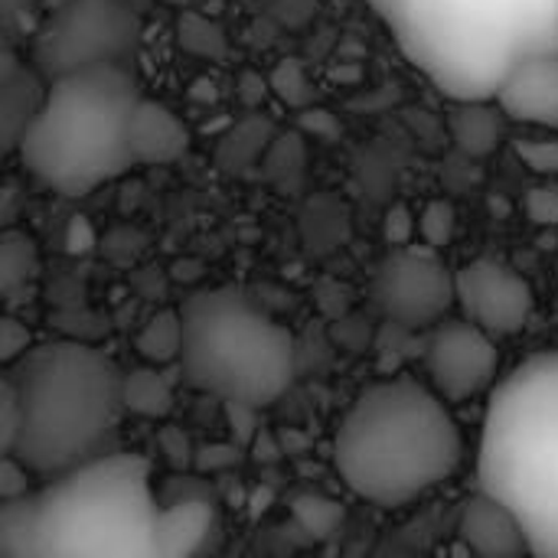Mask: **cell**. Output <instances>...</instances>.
Segmentation results:
<instances>
[{
    "mask_svg": "<svg viewBox=\"0 0 558 558\" xmlns=\"http://www.w3.org/2000/svg\"><path fill=\"white\" fill-rule=\"evenodd\" d=\"M383 232H386V242H389L392 248H405V245H412V239L418 235V219L412 216L409 206L396 203V206L386 213Z\"/></svg>",
    "mask_w": 558,
    "mask_h": 558,
    "instance_id": "4dcf8cb0",
    "label": "cell"
},
{
    "mask_svg": "<svg viewBox=\"0 0 558 558\" xmlns=\"http://www.w3.org/2000/svg\"><path fill=\"white\" fill-rule=\"evenodd\" d=\"M141 92L131 65H92L46 82L20 141L23 167L62 196H85L134 167L128 128Z\"/></svg>",
    "mask_w": 558,
    "mask_h": 558,
    "instance_id": "8992f818",
    "label": "cell"
},
{
    "mask_svg": "<svg viewBox=\"0 0 558 558\" xmlns=\"http://www.w3.org/2000/svg\"><path fill=\"white\" fill-rule=\"evenodd\" d=\"M226 418L232 425V435L239 445H252L255 441V428H258V409H248V405H226Z\"/></svg>",
    "mask_w": 558,
    "mask_h": 558,
    "instance_id": "836d02e7",
    "label": "cell"
},
{
    "mask_svg": "<svg viewBox=\"0 0 558 558\" xmlns=\"http://www.w3.org/2000/svg\"><path fill=\"white\" fill-rule=\"evenodd\" d=\"M458 536L474 558H530L526 536L513 513L484 490L468 497L458 520Z\"/></svg>",
    "mask_w": 558,
    "mask_h": 558,
    "instance_id": "4fadbf2b",
    "label": "cell"
},
{
    "mask_svg": "<svg viewBox=\"0 0 558 558\" xmlns=\"http://www.w3.org/2000/svg\"><path fill=\"white\" fill-rule=\"evenodd\" d=\"M128 144H131L134 167L137 163H173L190 150V131L160 101L137 98L131 128H128Z\"/></svg>",
    "mask_w": 558,
    "mask_h": 558,
    "instance_id": "5bb4252c",
    "label": "cell"
},
{
    "mask_svg": "<svg viewBox=\"0 0 558 558\" xmlns=\"http://www.w3.org/2000/svg\"><path fill=\"white\" fill-rule=\"evenodd\" d=\"M275 88L288 105H307L311 101V85L304 78V69L298 62H281L275 72Z\"/></svg>",
    "mask_w": 558,
    "mask_h": 558,
    "instance_id": "f546056e",
    "label": "cell"
},
{
    "mask_svg": "<svg viewBox=\"0 0 558 558\" xmlns=\"http://www.w3.org/2000/svg\"><path fill=\"white\" fill-rule=\"evenodd\" d=\"M33 350V333L23 320L0 314V366H16Z\"/></svg>",
    "mask_w": 558,
    "mask_h": 558,
    "instance_id": "4316f807",
    "label": "cell"
},
{
    "mask_svg": "<svg viewBox=\"0 0 558 558\" xmlns=\"http://www.w3.org/2000/svg\"><path fill=\"white\" fill-rule=\"evenodd\" d=\"M373 304L402 330L441 324L454 307V271H448L435 248H392L373 275Z\"/></svg>",
    "mask_w": 558,
    "mask_h": 558,
    "instance_id": "9c48e42d",
    "label": "cell"
},
{
    "mask_svg": "<svg viewBox=\"0 0 558 558\" xmlns=\"http://www.w3.org/2000/svg\"><path fill=\"white\" fill-rule=\"evenodd\" d=\"M526 216L536 226H558V190L536 186L526 193Z\"/></svg>",
    "mask_w": 558,
    "mask_h": 558,
    "instance_id": "1f68e13d",
    "label": "cell"
},
{
    "mask_svg": "<svg viewBox=\"0 0 558 558\" xmlns=\"http://www.w3.org/2000/svg\"><path fill=\"white\" fill-rule=\"evenodd\" d=\"M461 454L464 441L451 405L412 376L366 386L333 435L340 481L360 500L389 510L445 484Z\"/></svg>",
    "mask_w": 558,
    "mask_h": 558,
    "instance_id": "7a4b0ae2",
    "label": "cell"
},
{
    "mask_svg": "<svg viewBox=\"0 0 558 558\" xmlns=\"http://www.w3.org/2000/svg\"><path fill=\"white\" fill-rule=\"evenodd\" d=\"M504 118L507 114L490 101H458L448 111V131L468 157H487L504 137Z\"/></svg>",
    "mask_w": 558,
    "mask_h": 558,
    "instance_id": "2e32d148",
    "label": "cell"
},
{
    "mask_svg": "<svg viewBox=\"0 0 558 558\" xmlns=\"http://www.w3.org/2000/svg\"><path fill=\"white\" fill-rule=\"evenodd\" d=\"M517 157L533 170V173H546L558 177V141H517Z\"/></svg>",
    "mask_w": 558,
    "mask_h": 558,
    "instance_id": "f1b7e54d",
    "label": "cell"
},
{
    "mask_svg": "<svg viewBox=\"0 0 558 558\" xmlns=\"http://www.w3.org/2000/svg\"><path fill=\"white\" fill-rule=\"evenodd\" d=\"M454 226H458L454 206L445 203V199H435L418 216V239H422L425 248H435L438 252V248H445L454 239Z\"/></svg>",
    "mask_w": 558,
    "mask_h": 558,
    "instance_id": "603a6c76",
    "label": "cell"
},
{
    "mask_svg": "<svg viewBox=\"0 0 558 558\" xmlns=\"http://www.w3.org/2000/svg\"><path fill=\"white\" fill-rule=\"evenodd\" d=\"M43 88L46 85L36 78V72L26 69H10L7 75H0V157L20 147L26 124L39 108Z\"/></svg>",
    "mask_w": 558,
    "mask_h": 558,
    "instance_id": "9a60e30c",
    "label": "cell"
},
{
    "mask_svg": "<svg viewBox=\"0 0 558 558\" xmlns=\"http://www.w3.org/2000/svg\"><path fill=\"white\" fill-rule=\"evenodd\" d=\"M33 487V471L16 454H0V504H23Z\"/></svg>",
    "mask_w": 558,
    "mask_h": 558,
    "instance_id": "d4e9b609",
    "label": "cell"
},
{
    "mask_svg": "<svg viewBox=\"0 0 558 558\" xmlns=\"http://www.w3.org/2000/svg\"><path fill=\"white\" fill-rule=\"evenodd\" d=\"M16 213H20L16 193H13L10 186H0V232H7V229L13 226Z\"/></svg>",
    "mask_w": 558,
    "mask_h": 558,
    "instance_id": "e575fe53",
    "label": "cell"
},
{
    "mask_svg": "<svg viewBox=\"0 0 558 558\" xmlns=\"http://www.w3.org/2000/svg\"><path fill=\"white\" fill-rule=\"evenodd\" d=\"M36 271H39L36 242L16 229L0 232V298L26 288L36 278Z\"/></svg>",
    "mask_w": 558,
    "mask_h": 558,
    "instance_id": "ffe728a7",
    "label": "cell"
},
{
    "mask_svg": "<svg viewBox=\"0 0 558 558\" xmlns=\"http://www.w3.org/2000/svg\"><path fill=\"white\" fill-rule=\"evenodd\" d=\"M239 461V448L235 445H206V448H196V458H193V468L196 471H222V468H232Z\"/></svg>",
    "mask_w": 558,
    "mask_h": 558,
    "instance_id": "d6a6232c",
    "label": "cell"
},
{
    "mask_svg": "<svg viewBox=\"0 0 558 558\" xmlns=\"http://www.w3.org/2000/svg\"><path fill=\"white\" fill-rule=\"evenodd\" d=\"M477 481L513 513L530 558H558V350L523 360L490 392Z\"/></svg>",
    "mask_w": 558,
    "mask_h": 558,
    "instance_id": "3957f363",
    "label": "cell"
},
{
    "mask_svg": "<svg viewBox=\"0 0 558 558\" xmlns=\"http://www.w3.org/2000/svg\"><path fill=\"white\" fill-rule=\"evenodd\" d=\"M0 558H49L36 504H0Z\"/></svg>",
    "mask_w": 558,
    "mask_h": 558,
    "instance_id": "ac0fdd59",
    "label": "cell"
},
{
    "mask_svg": "<svg viewBox=\"0 0 558 558\" xmlns=\"http://www.w3.org/2000/svg\"><path fill=\"white\" fill-rule=\"evenodd\" d=\"M422 360L432 392L448 405L477 399L497 383L500 373V350L494 337L464 317H445L435 324Z\"/></svg>",
    "mask_w": 558,
    "mask_h": 558,
    "instance_id": "30bf717a",
    "label": "cell"
},
{
    "mask_svg": "<svg viewBox=\"0 0 558 558\" xmlns=\"http://www.w3.org/2000/svg\"><path fill=\"white\" fill-rule=\"evenodd\" d=\"M180 43L196 56H216V59L226 49L222 33L213 23H206L203 16H183L180 20Z\"/></svg>",
    "mask_w": 558,
    "mask_h": 558,
    "instance_id": "cb8c5ba5",
    "label": "cell"
},
{
    "mask_svg": "<svg viewBox=\"0 0 558 558\" xmlns=\"http://www.w3.org/2000/svg\"><path fill=\"white\" fill-rule=\"evenodd\" d=\"M183 376L222 405L265 409L294 383L298 350L288 327L242 288H203L180 307Z\"/></svg>",
    "mask_w": 558,
    "mask_h": 558,
    "instance_id": "52a82bcc",
    "label": "cell"
},
{
    "mask_svg": "<svg viewBox=\"0 0 558 558\" xmlns=\"http://www.w3.org/2000/svg\"><path fill=\"white\" fill-rule=\"evenodd\" d=\"M20 438V399L13 379L0 376V454H13Z\"/></svg>",
    "mask_w": 558,
    "mask_h": 558,
    "instance_id": "484cf974",
    "label": "cell"
},
{
    "mask_svg": "<svg viewBox=\"0 0 558 558\" xmlns=\"http://www.w3.org/2000/svg\"><path fill=\"white\" fill-rule=\"evenodd\" d=\"M20 399L16 458L43 477L98 461L124 415L121 369L82 340L33 347L13 369Z\"/></svg>",
    "mask_w": 558,
    "mask_h": 558,
    "instance_id": "277c9868",
    "label": "cell"
},
{
    "mask_svg": "<svg viewBox=\"0 0 558 558\" xmlns=\"http://www.w3.org/2000/svg\"><path fill=\"white\" fill-rule=\"evenodd\" d=\"M497 108L510 121L558 128V52L523 62L494 95Z\"/></svg>",
    "mask_w": 558,
    "mask_h": 558,
    "instance_id": "7c38bea8",
    "label": "cell"
},
{
    "mask_svg": "<svg viewBox=\"0 0 558 558\" xmlns=\"http://www.w3.org/2000/svg\"><path fill=\"white\" fill-rule=\"evenodd\" d=\"M141 16L128 0H65L33 43V72L43 82L92 69L131 65Z\"/></svg>",
    "mask_w": 558,
    "mask_h": 558,
    "instance_id": "ba28073f",
    "label": "cell"
},
{
    "mask_svg": "<svg viewBox=\"0 0 558 558\" xmlns=\"http://www.w3.org/2000/svg\"><path fill=\"white\" fill-rule=\"evenodd\" d=\"M268 121L262 118H248L242 121L219 147V163H226L229 170H242L248 167L262 150H265V137H268Z\"/></svg>",
    "mask_w": 558,
    "mask_h": 558,
    "instance_id": "7402d4cb",
    "label": "cell"
},
{
    "mask_svg": "<svg viewBox=\"0 0 558 558\" xmlns=\"http://www.w3.org/2000/svg\"><path fill=\"white\" fill-rule=\"evenodd\" d=\"M157 448L163 454V461L173 468V471H190L193 468V458H196V448L190 441V435L177 425H163L160 428V438H157Z\"/></svg>",
    "mask_w": 558,
    "mask_h": 558,
    "instance_id": "83f0119b",
    "label": "cell"
},
{
    "mask_svg": "<svg viewBox=\"0 0 558 558\" xmlns=\"http://www.w3.org/2000/svg\"><path fill=\"white\" fill-rule=\"evenodd\" d=\"M121 409L137 418L163 422L173 412V383L160 373V366L147 363L121 373Z\"/></svg>",
    "mask_w": 558,
    "mask_h": 558,
    "instance_id": "e0dca14e",
    "label": "cell"
},
{
    "mask_svg": "<svg viewBox=\"0 0 558 558\" xmlns=\"http://www.w3.org/2000/svg\"><path fill=\"white\" fill-rule=\"evenodd\" d=\"M157 507L144 464L98 458L36 504L46 556L186 558L203 539V513Z\"/></svg>",
    "mask_w": 558,
    "mask_h": 558,
    "instance_id": "5b68a950",
    "label": "cell"
},
{
    "mask_svg": "<svg viewBox=\"0 0 558 558\" xmlns=\"http://www.w3.org/2000/svg\"><path fill=\"white\" fill-rule=\"evenodd\" d=\"M402 56L451 101H494L530 59L558 52V0H369Z\"/></svg>",
    "mask_w": 558,
    "mask_h": 558,
    "instance_id": "6da1fadb",
    "label": "cell"
},
{
    "mask_svg": "<svg viewBox=\"0 0 558 558\" xmlns=\"http://www.w3.org/2000/svg\"><path fill=\"white\" fill-rule=\"evenodd\" d=\"M183 350V324L180 311H157L147 317V324L137 333V353L147 366H167L177 363Z\"/></svg>",
    "mask_w": 558,
    "mask_h": 558,
    "instance_id": "d6986e66",
    "label": "cell"
},
{
    "mask_svg": "<svg viewBox=\"0 0 558 558\" xmlns=\"http://www.w3.org/2000/svg\"><path fill=\"white\" fill-rule=\"evenodd\" d=\"M454 304L487 337H513L533 314V291L523 275L494 258H474L454 271Z\"/></svg>",
    "mask_w": 558,
    "mask_h": 558,
    "instance_id": "8fae6325",
    "label": "cell"
},
{
    "mask_svg": "<svg viewBox=\"0 0 558 558\" xmlns=\"http://www.w3.org/2000/svg\"><path fill=\"white\" fill-rule=\"evenodd\" d=\"M294 520L301 523V530L314 539H327L340 530L343 523V507L337 500L317 497V494H304L291 504Z\"/></svg>",
    "mask_w": 558,
    "mask_h": 558,
    "instance_id": "44dd1931",
    "label": "cell"
}]
</instances>
